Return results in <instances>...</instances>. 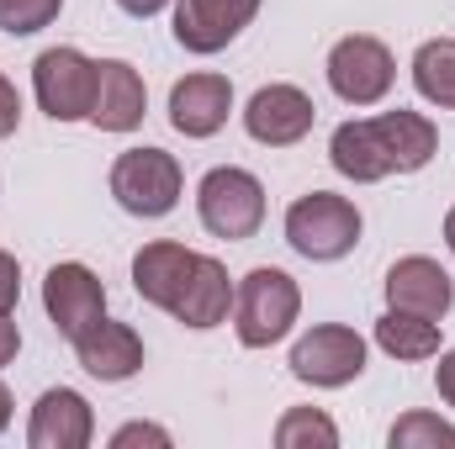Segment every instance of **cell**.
Masks as SVG:
<instances>
[{
	"label": "cell",
	"mask_w": 455,
	"mask_h": 449,
	"mask_svg": "<svg viewBox=\"0 0 455 449\" xmlns=\"http://www.w3.org/2000/svg\"><path fill=\"white\" fill-rule=\"evenodd\" d=\"M297 312H302V291H297V280H291L286 270H275V264L249 270V275L238 280V291H233V328H238V343H243V349H270V343H281V338L291 334Z\"/></svg>",
	"instance_id": "obj_1"
},
{
	"label": "cell",
	"mask_w": 455,
	"mask_h": 449,
	"mask_svg": "<svg viewBox=\"0 0 455 449\" xmlns=\"http://www.w3.org/2000/svg\"><path fill=\"white\" fill-rule=\"evenodd\" d=\"M286 243L302 259H313V264L344 259L360 243V212H355V201H344L334 191H313V196L291 201V212H286Z\"/></svg>",
	"instance_id": "obj_2"
},
{
	"label": "cell",
	"mask_w": 455,
	"mask_h": 449,
	"mask_svg": "<svg viewBox=\"0 0 455 449\" xmlns=\"http://www.w3.org/2000/svg\"><path fill=\"white\" fill-rule=\"evenodd\" d=\"M180 185H186V175H180L175 154H164V148H127L112 164V196H116V207L132 212V217L175 212Z\"/></svg>",
	"instance_id": "obj_3"
},
{
	"label": "cell",
	"mask_w": 455,
	"mask_h": 449,
	"mask_svg": "<svg viewBox=\"0 0 455 449\" xmlns=\"http://www.w3.org/2000/svg\"><path fill=\"white\" fill-rule=\"evenodd\" d=\"M196 212H202V227L218 238H254L265 223V185L233 164L207 169L196 185Z\"/></svg>",
	"instance_id": "obj_4"
},
{
	"label": "cell",
	"mask_w": 455,
	"mask_h": 449,
	"mask_svg": "<svg viewBox=\"0 0 455 449\" xmlns=\"http://www.w3.org/2000/svg\"><path fill=\"white\" fill-rule=\"evenodd\" d=\"M32 91L53 122H80L96 106V64L80 48H48L32 64Z\"/></svg>",
	"instance_id": "obj_5"
},
{
	"label": "cell",
	"mask_w": 455,
	"mask_h": 449,
	"mask_svg": "<svg viewBox=\"0 0 455 449\" xmlns=\"http://www.w3.org/2000/svg\"><path fill=\"white\" fill-rule=\"evenodd\" d=\"M392 80H397V64H392V48L381 37L355 32V37L334 43V53H329V85H334L339 101H349V106H376L392 91Z\"/></svg>",
	"instance_id": "obj_6"
},
{
	"label": "cell",
	"mask_w": 455,
	"mask_h": 449,
	"mask_svg": "<svg viewBox=\"0 0 455 449\" xmlns=\"http://www.w3.org/2000/svg\"><path fill=\"white\" fill-rule=\"evenodd\" d=\"M360 370H365V338L344 323H323V328L302 334L291 349V375L307 386H323V391L349 386Z\"/></svg>",
	"instance_id": "obj_7"
},
{
	"label": "cell",
	"mask_w": 455,
	"mask_h": 449,
	"mask_svg": "<svg viewBox=\"0 0 455 449\" xmlns=\"http://www.w3.org/2000/svg\"><path fill=\"white\" fill-rule=\"evenodd\" d=\"M43 307H48L53 328L75 343L85 328H96L107 318V286L91 264H53L43 280Z\"/></svg>",
	"instance_id": "obj_8"
},
{
	"label": "cell",
	"mask_w": 455,
	"mask_h": 449,
	"mask_svg": "<svg viewBox=\"0 0 455 449\" xmlns=\"http://www.w3.org/2000/svg\"><path fill=\"white\" fill-rule=\"evenodd\" d=\"M313 122H318V106H313V96L297 91V85H265V91H254V101L243 106L249 138L265 143V148H291V143H302V138L313 132Z\"/></svg>",
	"instance_id": "obj_9"
},
{
	"label": "cell",
	"mask_w": 455,
	"mask_h": 449,
	"mask_svg": "<svg viewBox=\"0 0 455 449\" xmlns=\"http://www.w3.org/2000/svg\"><path fill=\"white\" fill-rule=\"evenodd\" d=\"M259 0H180L175 5V43L186 53H223L228 43L254 21Z\"/></svg>",
	"instance_id": "obj_10"
},
{
	"label": "cell",
	"mask_w": 455,
	"mask_h": 449,
	"mask_svg": "<svg viewBox=\"0 0 455 449\" xmlns=\"http://www.w3.org/2000/svg\"><path fill=\"white\" fill-rule=\"evenodd\" d=\"M455 302L451 275L429 259V254H408L387 270V307L392 312H413V318H445Z\"/></svg>",
	"instance_id": "obj_11"
},
{
	"label": "cell",
	"mask_w": 455,
	"mask_h": 449,
	"mask_svg": "<svg viewBox=\"0 0 455 449\" xmlns=\"http://www.w3.org/2000/svg\"><path fill=\"white\" fill-rule=\"evenodd\" d=\"M96 439V413L80 391L53 386L37 397L32 423H27V445L32 449H85Z\"/></svg>",
	"instance_id": "obj_12"
},
{
	"label": "cell",
	"mask_w": 455,
	"mask_h": 449,
	"mask_svg": "<svg viewBox=\"0 0 455 449\" xmlns=\"http://www.w3.org/2000/svg\"><path fill=\"white\" fill-rule=\"evenodd\" d=\"M148 112V91H143V75L127 64V59H101L96 64V106L91 122L101 132H132Z\"/></svg>",
	"instance_id": "obj_13"
},
{
	"label": "cell",
	"mask_w": 455,
	"mask_h": 449,
	"mask_svg": "<svg viewBox=\"0 0 455 449\" xmlns=\"http://www.w3.org/2000/svg\"><path fill=\"white\" fill-rule=\"evenodd\" d=\"M228 112H233V85H228L223 75H186V80H175V91H170V122H175V132H186V138H212V132H223Z\"/></svg>",
	"instance_id": "obj_14"
},
{
	"label": "cell",
	"mask_w": 455,
	"mask_h": 449,
	"mask_svg": "<svg viewBox=\"0 0 455 449\" xmlns=\"http://www.w3.org/2000/svg\"><path fill=\"white\" fill-rule=\"evenodd\" d=\"M228 307H233V280H228V270L212 254H196V264H191V275H186V286H180L170 318L186 323V328H196V334H207V328H218L228 318Z\"/></svg>",
	"instance_id": "obj_15"
},
{
	"label": "cell",
	"mask_w": 455,
	"mask_h": 449,
	"mask_svg": "<svg viewBox=\"0 0 455 449\" xmlns=\"http://www.w3.org/2000/svg\"><path fill=\"white\" fill-rule=\"evenodd\" d=\"M191 264H196V254H191L186 243H170V238L143 243L138 259H132V291H138L148 307L170 312L175 296H180V286H186V275H191Z\"/></svg>",
	"instance_id": "obj_16"
},
{
	"label": "cell",
	"mask_w": 455,
	"mask_h": 449,
	"mask_svg": "<svg viewBox=\"0 0 455 449\" xmlns=\"http://www.w3.org/2000/svg\"><path fill=\"white\" fill-rule=\"evenodd\" d=\"M329 159H334V169H339L344 180H355V185H376V180L397 175V169H392V154H387V138H381V127H376V116L334 127Z\"/></svg>",
	"instance_id": "obj_17"
},
{
	"label": "cell",
	"mask_w": 455,
	"mask_h": 449,
	"mask_svg": "<svg viewBox=\"0 0 455 449\" xmlns=\"http://www.w3.org/2000/svg\"><path fill=\"white\" fill-rule=\"evenodd\" d=\"M75 354L96 381H127V375L143 370V338L127 323H107V318L75 338Z\"/></svg>",
	"instance_id": "obj_18"
},
{
	"label": "cell",
	"mask_w": 455,
	"mask_h": 449,
	"mask_svg": "<svg viewBox=\"0 0 455 449\" xmlns=\"http://www.w3.org/2000/svg\"><path fill=\"white\" fill-rule=\"evenodd\" d=\"M376 127H381V138H387V154H392V169L397 175H413V169H424L429 159H435V148H440V132H435V122L419 112H381L376 116Z\"/></svg>",
	"instance_id": "obj_19"
},
{
	"label": "cell",
	"mask_w": 455,
	"mask_h": 449,
	"mask_svg": "<svg viewBox=\"0 0 455 449\" xmlns=\"http://www.w3.org/2000/svg\"><path fill=\"white\" fill-rule=\"evenodd\" d=\"M413 85L429 106L455 112V37H435L413 53Z\"/></svg>",
	"instance_id": "obj_20"
},
{
	"label": "cell",
	"mask_w": 455,
	"mask_h": 449,
	"mask_svg": "<svg viewBox=\"0 0 455 449\" xmlns=\"http://www.w3.org/2000/svg\"><path fill=\"white\" fill-rule=\"evenodd\" d=\"M376 343L392 359H429V354H440V323L435 318H413V312H387L376 323Z\"/></svg>",
	"instance_id": "obj_21"
},
{
	"label": "cell",
	"mask_w": 455,
	"mask_h": 449,
	"mask_svg": "<svg viewBox=\"0 0 455 449\" xmlns=\"http://www.w3.org/2000/svg\"><path fill=\"white\" fill-rule=\"evenodd\" d=\"M275 445L281 449H334L339 445V429H334V418L329 413H318V407H291L281 423H275Z\"/></svg>",
	"instance_id": "obj_22"
},
{
	"label": "cell",
	"mask_w": 455,
	"mask_h": 449,
	"mask_svg": "<svg viewBox=\"0 0 455 449\" xmlns=\"http://www.w3.org/2000/svg\"><path fill=\"white\" fill-rule=\"evenodd\" d=\"M387 445L392 449H440V445H455V429L445 418H435V413H408V418L392 423Z\"/></svg>",
	"instance_id": "obj_23"
},
{
	"label": "cell",
	"mask_w": 455,
	"mask_h": 449,
	"mask_svg": "<svg viewBox=\"0 0 455 449\" xmlns=\"http://www.w3.org/2000/svg\"><path fill=\"white\" fill-rule=\"evenodd\" d=\"M59 11H64V0H0V32L32 37V32H43Z\"/></svg>",
	"instance_id": "obj_24"
},
{
	"label": "cell",
	"mask_w": 455,
	"mask_h": 449,
	"mask_svg": "<svg viewBox=\"0 0 455 449\" xmlns=\"http://www.w3.org/2000/svg\"><path fill=\"white\" fill-rule=\"evenodd\" d=\"M112 445L116 449H127V445H170V429H159V423H127V429H116L112 434Z\"/></svg>",
	"instance_id": "obj_25"
},
{
	"label": "cell",
	"mask_w": 455,
	"mask_h": 449,
	"mask_svg": "<svg viewBox=\"0 0 455 449\" xmlns=\"http://www.w3.org/2000/svg\"><path fill=\"white\" fill-rule=\"evenodd\" d=\"M21 127V96H16V85L0 75V138H11Z\"/></svg>",
	"instance_id": "obj_26"
},
{
	"label": "cell",
	"mask_w": 455,
	"mask_h": 449,
	"mask_svg": "<svg viewBox=\"0 0 455 449\" xmlns=\"http://www.w3.org/2000/svg\"><path fill=\"white\" fill-rule=\"evenodd\" d=\"M16 296H21V270H16V259L0 248V312H11Z\"/></svg>",
	"instance_id": "obj_27"
},
{
	"label": "cell",
	"mask_w": 455,
	"mask_h": 449,
	"mask_svg": "<svg viewBox=\"0 0 455 449\" xmlns=\"http://www.w3.org/2000/svg\"><path fill=\"white\" fill-rule=\"evenodd\" d=\"M435 386H440V402H445V407H455V349H445V354H440Z\"/></svg>",
	"instance_id": "obj_28"
},
{
	"label": "cell",
	"mask_w": 455,
	"mask_h": 449,
	"mask_svg": "<svg viewBox=\"0 0 455 449\" xmlns=\"http://www.w3.org/2000/svg\"><path fill=\"white\" fill-rule=\"evenodd\" d=\"M16 349H21V328L11 323V312H0V370L16 359Z\"/></svg>",
	"instance_id": "obj_29"
},
{
	"label": "cell",
	"mask_w": 455,
	"mask_h": 449,
	"mask_svg": "<svg viewBox=\"0 0 455 449\" xmlns=\"http://www.w3.org/2000/svg\"><path fill=\"white\" fill-rule=\"evenodd\" d=\"M116 5H122L127 16H159V11H164L170 0H116Z\"/></svg>",
	"instance_id": "obj_30"
},
{
	"label": "cell",
	"mask_w": 455,
	"mask_h": 449,
	"mask_svg": "<svg viewBox=\"0 0 455 449\" xmlns=\"http://www.w3.org/2000/svg\"><path fill=\"white\" fill-rule=\"evenodd\" d=\"M5 423H11V391H5V381H0V434H5Z\"/></svg>",
	"instance_id": "obj_31"
},
{
	"label": "cell",
	"mask_w": 455,
	"mask_h": 449,
	"mask_svg": "<svg viewBox=\"0 0 455 449\" xmlns=\"http://www.w3.org/2000/svg\"><path fill=\"white\" fill-rule=\"evenodd\" d=\"M445 243H451V254H455V207H451V217H445Z\"/></svg>",
	"instance_id": "obj_32"
}]
</instances>
